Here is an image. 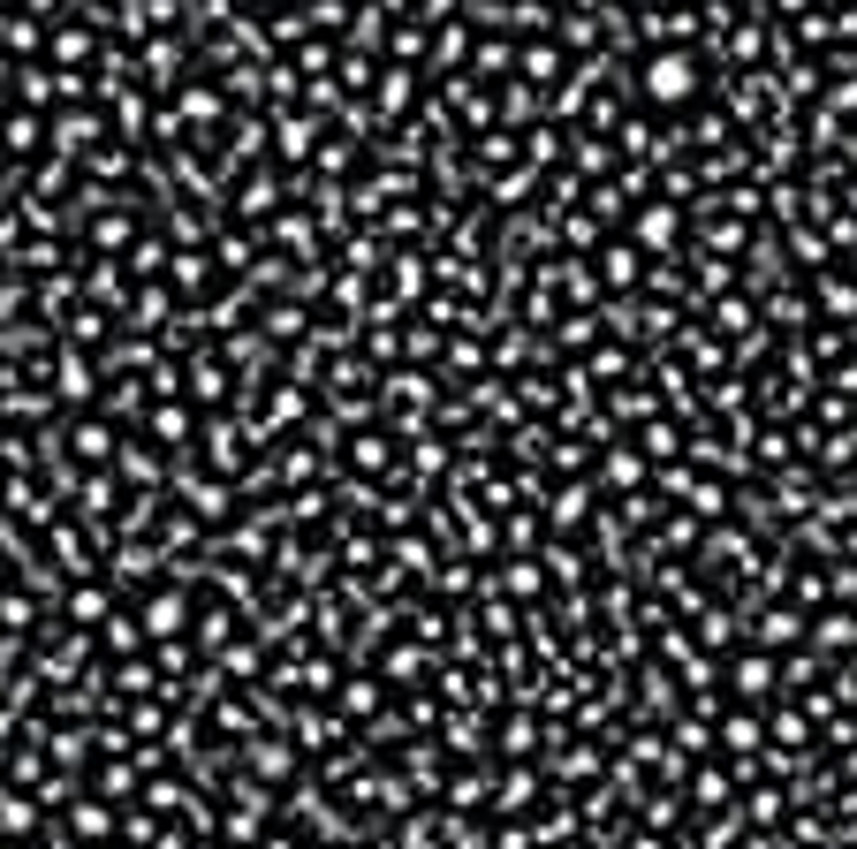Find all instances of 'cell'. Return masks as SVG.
Wrapping results in <instances>:
<instances>
[{"label":"cell","mask_w":857,"mask_h":849,"mask_svg":"<svg viewBox=\"0 0 857 849\" xmlns=\"http://www.w3.org/2000/svg\"><path fill=\"white\" fill-rule=\"evenodd\" d=\"M645 91H652V99H690V91H698V61H690V53H652V61H645Z\"/></svg>","instance_id":"1"}]
</instances>
